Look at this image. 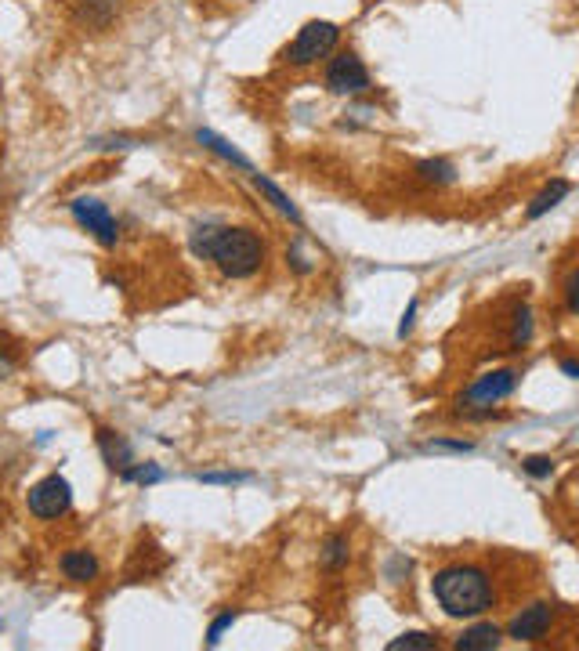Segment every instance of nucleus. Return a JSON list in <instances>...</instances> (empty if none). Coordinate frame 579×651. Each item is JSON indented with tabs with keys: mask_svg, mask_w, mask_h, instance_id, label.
I'll use <instances>...</instances> for the list:
<instances>
[{
	"mask_svg": "<svg viewBox=\"0 0 579 651\" xmlns=\"http://www.w3.org/2000/svg\"><path fill=\"white\" fill-rule=\"evenodd\" d=\"M431 594H435L438 608L453 619H478L493 608V583L475 565H449L435 572Z\"/></svg>",
	"mask_w": 579,
	"mask_h": 651,
	"instance_id": "nucleus-1",
	"label": "nucleus"
},
{
	"mask_svg": "<svg viewBox=\"0 0 579 651\" xmlns=\"http://www.w3.org/2000/svg\"><path fill=\"white\" fill-rule=\"evenodd\" d=\"M210 261L218 265L225 279H250L257 268L265 265V243L250 228H218Z\"/></svg>",
	"mask_w": 579,
	"mask_h": 651,
	"instance_id": "nucleus-2",
	"label": "nucleus"
},
{
	"mask_svg": "<svg viewBox=\"0 0 579 651\" xmlns=\"http://www.w3.org/2000/svg\"><path fill=\"white\" fill-rule=\"evenodd\" d=\"M337 40H341V29L326 19H315V22H308V26L297 29L294 44L286 48L283 58L290 62V66H301V69L315 66L319 58H326L333 48H337Z\"/></svg>",
	"mask_w": 579,
	"mask_h": 651,
	"instance_id": "nucleus-3",
	"label": "nucleus"
},
{
	"mask_svg": "<svg viewBox=\"0 0 579 651\" xmlns=\"http://www.w3.org/2000/svg\"><path fill=\"white\" fill-rule=\"evenodd\" d=\"M29 514H37V518L51 521V518H62L69 507H73V485L62 478V474H48V478H40L33 489H29Z\"/></svg>",
	"mask_w": 579,
	"mask_h": 651,
	"instance_id": "nucleus-4",
	"label": "nucleus"
},
{
	"mask_svg": "<svg viewBox=\"0 0 579 651\" xmlns=\"http://www.w3.org/2000/svg\"><path fill=\"white\" fill-rule=\"evenodd\" d=\"M326 91L333 95H366L370 91V69L362 66L355 51H341L326 66Z\"/></svg>",
	"mask_w": 579,
	"mask_h": 651,
	"instance_id": "nucleus-5",
	"label": "nucleus"
},
{
	"mask_svg": "<svg viewBox=\"0 0 579 651\" xmlns=\"http://www.w3.org/2000/svg\"><path fill=\"white\" fill-rule=\"evenodd\" d=\"M69 210H73L76 225L87 228L91 236L98 239L102 246H116V239H120V225H116L113 210L105 207L102 199H91V196H80L69 203Z\"/></svg>",
	"mask_w": 579,
	"mask_h": 651,
	"instance_id": "nucleus-6",
	"label": "nucleus"
},
{
	"mask_svg": "<svg viewBox=\"0 0 579 651\" xmlns=\"http://www.w3.org/2000/svg\"><path fill=\"white\" fill-rule=\"evenodd\" d=\"M514 387H518V373H514V369H493V373H485V377H478L475 384L467 387L464 398H460V406L489 409V406H496V402H504L507 395H514Z\"/></svg>",
	"mask_w": 579,
	"mask_h": 651,
	"instance_id": "nucleus-7",
	"label": "nucleus"
},
{
	"mask_svg": "<svg viewBox=\"0 0 579 651\" xmlns=\"http://www.w3.org/2000/svg\"><path fill=\"white\" fill-rule=\"evenodd\" d=\"M551 623H554V608L547 601H536L514 615L511 626H507V637H514V641H540V637H547Z\"/></svg>",
	"mask_w": 579,
	"mask_h": 651,
	"instance_id": "nucleus-8",
	"label": "nucleus"
},
{
	"mask_svg": "<svg viewBox=\"0 0 579 651\" xmlns=\"http://www.w3.org/2000/svg\"><path fill=\"white\" fill-rule=\"evenodd\" d=\"M500 641H504V630L496 623H475L456 637L453 648L456 651H493V648H500Z\"/></svg>",
	"mask_w": 579,
	"mask_h": 651,
	"instance_id": "nucleus-9",
	"label": "nucleus"
},
{
	"mask_svg": "<svg viewBox=\"0 0 579 651\" xmlns=\"http://www.w3.org/2000/svg\"><path fill=\"white\" fill-rule=\"evenodd\" d=\"M98 449H102L105 463H109L113 471L124 474L127 467H134V449H131V442H127L124 434H116V431H98Z\"/></svg>",
	"mask_w": 579,
	"mask_h": 651,
	"instance_id": "nucleus-10",
	"label": "nucleus"
},
{
	"mask_svg": "<svg viewBox=\"0 0 579 651\" xmlns=\"http://www.w3.org/2000/svg\"><path fill=\"white\" fill-rule=\"evenodd\" d=\"M572 192V185L565 178H554V181H547V185H543L540 192H536V196H532V203H529V210H525V217H529V221H536V217H543V214H551L554 207H558L561 199L569 196Z\"/></svg>",
	"mask_w": 579,
	"mask_h": 651,
	"instance_id": "nucleus-11",
	"label": "nucleus"
},
{
	"mask_svg": "<svg viewBox=\"0 0 579 651\" xmlns=\"http://www.w3.org/2000/svg\"><path fill=\"white\" fill-rule=\"evenodd\" d=\"M250 181H254V189L261 192V196H265L268 203H272V207L279 210V214H283V217H290V221H294V225H301V210L294 207V199L286 196V192L279 189L276 181H272V178H265V174H257V170H254V174H250Z\"/></svg>",
	"mask_w": 579,
	"mask_h": 651,
	"instance_id": "nucleus-12",
	"label": "nucleus"
},
{
	"mask_svg": "<svg viewBox=\"0 0 579 651\" xmlns=\"http://www.w3.org/2000/svg\"><path fill=\"white\" fill-rule=\"evenodd\" d=\"M62 572L73 583H91L98 576V557L91 550H66L62 554Z\"/></svg>",
	"mask_w": 579,
	"mask_h": 651,
	"instance_id": "nucleus-13",
	"label": "nucleus"
},
{
	"mask_svg": "<svg viewBox=\"0 0 579 651\" xmlns=\"http://www.w3.org/2000/svg\"><path fill=\"white\" fill-rule=\"evenodd\" d=\"M116 11H120V0H80L76 4V19L91 29H105L113 22Z\"/></svg>",
	"mask_w": 579,
	"mask_h": 651,
	"instance_id": "nucleus-14",
	"label": "nucleus"
},
{
	"mask_svg": "<svg viewBox=\"0 0 579 651\" xmlns=\"http://www.w3.org/2000/svg\"><path fill=\"white\" fill-rule=\"evenodd\" d=\"M196 142H200L203 149L218 152L221 160H228L232 167H239V170H247V174H254V163H250L247 156H243V152H239L232 142H225L221 134H214V131H196Z\"/></svg>",
	"mask_w": 579,
	"mask_h": 651,
	"instance_id": "nucleus-15",
	"label": "nucleus"
},
{
	"mask_svg": "<svg viewBox=\"0 0 579 651\" xmlns=\"http://www.w3.org/2000/svg\"><path fill=\"white\" fill-rule=\"evenodd\" d=\"M348 554H352V550H348V536H341V532H337V536L326 539L323 568H330V572H341V568L348 565Z\"/></svg>",
	"mask_w": 579,
	"mask_h": 651,
	"instance_id": "nucleus-16",
	"label": "nucleus"
},
{
	"mask_svg": "<svg viewBox=\"0 0 579 651\" xmlns=\"http://www.w3.org/2000/svg\"><path fill=\"white\" fill-rule=\"evenodd\" d=\"M435 648H438V641L431 637V633H424V630L402 633V637L388 641V651H435Z\"/></svg>",
	"mask_w": 579,
	"mask_h": 651,
	"instance_id": "nucleus-17",
	"label": "nucleus"
},
{
	"mask_svg": "<svg viewBox=\"0 0 579 651\" xmlns=\"http://www.w3.org/2000/svg\"><path fill=\"white\" fill-rule=\"evenodd\" d=\"M417 174L424 181H431V185H449V181H456V167L449 160H424L417 167Z\"/></svg>",
	"mask_w": 579,
	"mask_h": 651,
	"instance_id": "nucleus-18",
	"label": "nucleus"
},
{
	"mask_svg": "<svg viewBox=\"0 0 579 651\" xmlns=\"http://www.w3.org/2000/svg\"><path fill=\"white\" fill-rule=\"evenodd\" d=\"M218 228H221V225H196V228H192V239H189L192 254H196V257H207V261H210V246H214V236H218Z\"/></svg>",
	"mask_w": 579,
	"mask_h": 651,
	"instance_id": "nucleus-19",
	"label": "nucleus"
},
{
	"mask_svg": "<svg viewBox=\"0 0 579 651\" xmlns=\"http://www.w3.org/2000/svg\"><path fill=\"white\" fill-rule=\"evenodd\" d=\"M529 337H532V312L529 308H518L514 312V330H511V348H525L529 344Z\"/></svg>",
	"mask_w": 579,
	"mask_h": 651,
	"instance_id": "nucleus-20",
	"label": "nucleus"
},
{
	"mask_svg": "<svg viewBox=\"0 0 579 651\" xmlns=\"http://www.w3.org/2000/svg\"><path fill=\"white\" fill-rule=\"evenodd\" d=\"M124 482H142V485H156L163 478V471L156 467V463H134V467H127L124 474H120Z\"/></svg>",
	"mask_w": 579,
	"mask_h": 651,
	"instance_id": "nucleus-21",
	"label": "nucleus"
},
{
	"mask_svg": "<svg viewBox=\"0 0 579 651\" xmlns=\"http://www.w3.org/2000/svg\"><path fill=\"white\" fill-rule=\"evenodd\" d=\"M522 471L529 474V478H551V474H554V460H551V456H525Z\"/></svg>",
	"mask_w": 579,
	"mask_h": 651,
	"instance_id": "nucleus-22",
	"label": "nucleus"
},
{
	"mask_svg": "<svg viewBox=\"0 0 579 651\" xmlns=\"http://www.w3.org/2000/svg\"><path fill=\"white\" fill-rule=\"evenodd\" d=\"M565 304H569V312L579 319V268H572L565 275Z\"/></svg>",
	"mask_w": 579,
	"mask_h": 651,
	"instance_id": "nucleus-23",
	"label": "nucleus"
},
{
	"mask_svg": "<svg viewBox=\"0 0 579 651\" xmlns=\"http://www.w3.org/2000/svg\"><path fill=\"white\" fill-rule=\"evenodd\" d=\"M232 623H236V612H221L218 619L210 623V630H207V644H210V648H214V644H221V633H225Z\"/></svg>",
	"mask_w": 579,
	"mask_h": 651,
	"instance_id": "nucleus-24",
	"label": "nucleus"
},
{
	"mask_svg": "<svg viewBox=\"0 0 579 651\" xmlns=\"http://www.w3.org/2000/svg\"><path fill=\"white\" fill-rule=\"evenodd\" d=\"M200 482H207V485H236V482H247V474H239V471H210V474H196Z\"/></svg>",
	"mask_w": 579,
	"mask_h": 651,
	"instance_id": "nucleus-25",
	"label": "nucleus"
},
{
	"mask_svg": "<svg viewBox=\"0 0 579 651\" xmlns=\"http://www.w3.org/2000/svg\"><path fill=\"white\" fill-rule=\"evenodd\" d=\"M428 449H446V453H471L475 445H471V442H449V438H435V442H428Z\"/></svg>",
	"mask_w": 579,
	"mask_h": 651,
	"instance_id": "nucleus-26",
	"label": "nucleus"
},
{
	"mask_svg": "<svg viewBox=\"0 0 579 651\" xmlns=\"http://www.w3.org/2000/svg\"><path fill=\"white\" fill-rule=\"evenodd\" d=\"M417 308H420V301L413 297V301H409V308H406V315H402V322H399V337H409V333H413V322H417Z\"/></svg>",
	"mask_w": 579,
	"mask_h": 651,
	"instance_id": "nucleus-27",
	"label": "nucleus"
},
{
	"mask_svg": "<svg viewBox=\"0 0 579 651\" xmlns=\"http://www.w3.org/2000/svg\"><path fill=\"white\" fill-rule=\"evenodd\" d=\"M561 373H565V377H572V380H579V362L565 359V362H561Z\"/></svg>",
	"mask_w": 579,
	"mask_h": 651,
	"instance_id": "nucleus-28",
	"label": "nucleus"
}]
</instances>
